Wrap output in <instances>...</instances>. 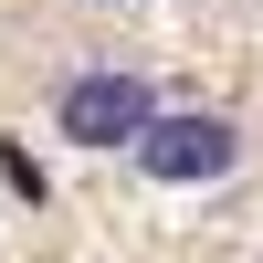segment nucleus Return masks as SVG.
Listing matches in <instances>:
<instances>
[{
  "label": "nucleus",
  "instance_id": "obj_2",
  "mask_svg": "<svg viewBox=\"0 0 263 263\" xmlns=\"http://www.w3.org/2000/svg\"><path fill=\"white\" fill-rule=\"evenodd\" d=\"M126 158H137V179H158V190H221L232 168H242V126L232 116H158Z\"/></svg>",
  "mask_w": 263,
  "mask_h": 263
},
{
  "label": "nucleus",
  "instance_id": "obj_1",
  "mask_svg": "<svg viewBox=\"0 0 263 263\" xmlns=\"http://www.w3.org/2000/svg\"><path fill=\"white\" fill-rule=\"evenodd\" d=\"M147 126H158V95L126 63H95V74H74L53 95V137H74V147H137Z\"/></svg>",
  "mask_w": 263,
  "mask_h": 263
}]
</instances>
